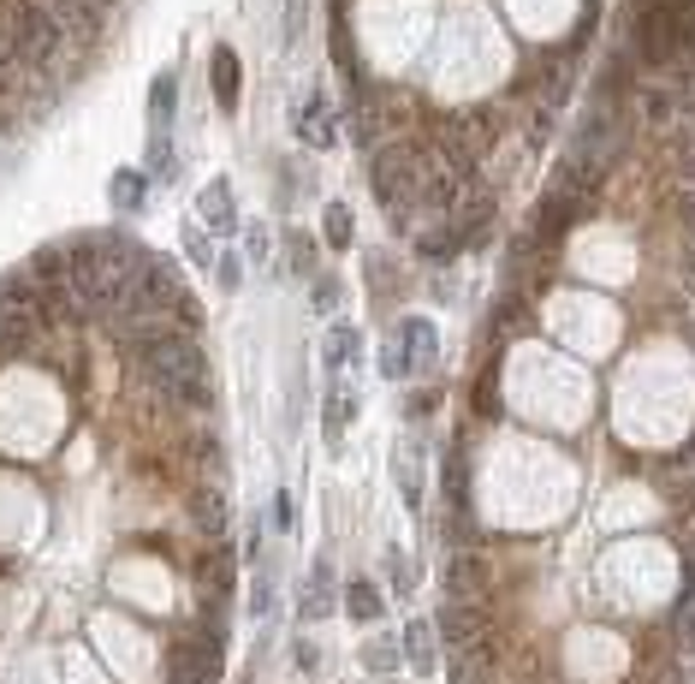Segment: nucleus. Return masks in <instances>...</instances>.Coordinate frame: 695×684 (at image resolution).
I'll return each mask as SVG.
<instances>
[{"label": "nucleus", "mask_w": 695, "mask_h": 684, "mask_svg": "<svg viewBox=\"0 0 695 684\" xmlns=\"http://www.w3.org/2000/svg\"><path fill=\"white\" fill-rule=\"evenodd\" d=\"M423 143H405V137H387L380 149H369V179H375V197L387 220L398 232H410L416 209H423Z\"/></svg>", "instance_id": "obj_1"}, {"label": "nucleus", "mask_w": 695, "mask_h": 684, "mask_svg": "<svg viewBox=\"0 0 695 684\" xmlns=\"http://www.w3.org/2000/svg\"><path fill=\"white\" fill-rule=\"evenodd\" d=\"M0 48H7V60L19 66V72H42V66L60 60L66 24L48 12V0H12V7L0 12Z\"/></svg>", "instance_id": "obj_2"}, {"label": "nucleus", "mask_w": 695, "mask_h": 684, "mask_svg": "<svg viewBox=\"0 0 695 684\" xmlns=\"http://www.w3.org/2000/svg\"><path fill=\"white\" fill-rule=\"evenodd\" d=\"M434 369H440V339H434V321L405 316L387 334V346H380V375L410 381V375H434Z\"/></svg>", "instance_id": "obj_3"}, {"label": "nucleus", "mask_w": 695, "mask_h": 684, "mask_svg": "<svg viewBox=\"0 0 695 684\" xmlns=\"http://www.w3.org/2000/svg\"><path fill=\"white\" fill-rule=\"evenodd\" d=\"M494 215H499V191L494 185H458V197H451V209H446V227L464 238V250H476V245H488V232H494Z\"/></svg>", "instance_id": "obj_4"}, {"label": "nucleus", "mask_w": 695, "mask_h": 684, "mask_svg": "<svg viewBox=\"0 0 695 684\" xmlns=\"http://www.w3.org/2000/svg\"><path fill=\"white\" fill-rule=\"evenodd\" d=\"M434 631H440V643L451 648V655H464V648L494 643V613H488V602H440Z\"/></svg>", "instance_id": "obj_5"}, {"label": "nucleus", "mask_w": 695, "mask_h": 684, "mask_svg": "<svg viewBox=\"0 0 695 684\" xmlns=\"http://www.w3.org/2000/svg\"><path fill=\"white\" fill-rule=\"evenodd\" d=\"M440 589H446V602H488L494 566L476 554V547H451V554H446V572H440Z\"/></svg>", "instance_id": "obj_6"}, {"label": "nucleus", "mask_w": 695, "mask_h": 684, "mask_svg": "<svg viewBox=\"0 0 695 684\" xmlns=\"http://www.w3.org/2000/svg\"><path fill=\"white\" fill-rule=\"evenodd\" d=\"M185 512H190V524H197L208 542H220L226 524H232V506H226V488L220 483H197V488L185 494Z\"/></svg>", "instance_id": "obj_7"}, {"label": "nucleus", "mask_w": 695, "mask_h": 684, "mask_svg": "<svg viewBox=\"0 0 695 684\" xmlns=\"http://www.w3.org/2000/svg\"><path fill=\"white\" fill-rule=\"evenodd\" d=\"M48 12L66 24V42H78V48L101 42V19H108V12H101L96 0H48Z\"/></svg>", "instance_id": "obj_8"}, {"label": "nucleus", "mask_w": 695, "mask_h": 684, "mask_svg": "<svg viewBox=\"0 0 695 684\" xmlns=\"http://www.w3.org/2000/svg\"><path fill=\"white\" fill-rule=\"evenodd\" d=\"M298 137L309 149H334L339 143V108H334V96H309L304 108H298Z\"/></svg>", "instance_id": "obj_9"}, {"label": "nucleus", "mask_w": 695, "mask_h": 684, "mask_svg": "<svg viewBox=\"0 0 695 684\" xmlns=\"http://www.w3.org/2000/svg\"><path fill=\"white\" fill-rule=\"evenodd\" d=\"M357 387L345 381V375H327V393H321V429L339 440V429H351V417H357Z\"/></svg>", "instance_id": "obj_10"}, {"label": "nucleus", "mask_w": 695, "mask_h": 684, "mask_svg": "<svg viewBox=\"0 0 695 684\" xmlns=\"http://www.w3.org/2000/svg\"><path fill=\"white\" fill-rule=\"evenodd\" d=\"M208 83H215V101H220V113H232L238 108V90H245V66H238V48H215V60H208Z\"/></svg>", "instance_id": "obj_11"}, {"label": "nucleus", "mask_w": 695, "mask_h": 684, "mask_svg": "<svg viewBox=\"0 0 695 684\" xmlns=\"http://www.w3.org/2000/svg\"><path fill=\"white\" fill-rule=\"evenodd\" d=\"M393 476H398L405 506L416 512V506H423V453H416V435H398L393 440Z\"/></svg>", "instance_id": "obj_12"}, {"label": "nucleus", "mask_w": 695, "mask_h": 684, "mask_svg": "<svg viewBox=\"0 0 695 684\" xmlns=\"http://www.w3.org/2000/svg\"><path fill=\"white\" fill-rule=\"evenodd\" d=\"M197 215H202L215 232H232V227H238V197H232V179H208V185H202V197H197Z\"/></svg>", "instance_id": "obj_13"}, {"label": "nucleus", "mask_w": 695, "mask_h": 684, "mask_svg": "<svg viewBox=\"0 0 695 684\" xmlns=\"http://www.w3.org/2000/svg\"><path fill=\"white\" fill-rule=\"evenodd\" d=\"M232 566H238V554H232V542L220 536V542L197 559V589H202V595H226V589H232Z\"/></svg>", "instance_id": "obj_14"}, {"label": "nucleus", "mask_w": 695, "mask_h": 684, "mask_svg": "<svg viewBox=\"0 0 695 684\" xmlns=\"http://www.w3.org/2000/svg\"><path fill=\"white\" fill-rule=\"evenodd\" d=\"M327 602H334V566H327V559H316V566H309V577H304V589H298V619L316 625L321 613H327Z\"/></svg>", "instance_id": "obj_15"}, {"label": "nucleus", "mask_w": 695, "mask_h": 684, "mask_svg": "<svg viewBox=\"0 0 695 684\" xmlns=\"http://www.w3.org/2000/svg\"><path fill=\"white\" fill-rule=\"evenodd\" d=\"M398 643H405V661L416 666V673H440V666H434L440 661V631H434V619H410Z\"/></svg>", "instance_id": "obj_16"}, {"label": "nucleus", "mask_w": 695, "mask_h": 684, "mask_svg": "<svg viewBox=\"0 0 695 684\" xmlns=\"http://www.w3.org/2000/svg\"><path fill=\"white\" fill-rule=\"evenodd\" d=\"M149 174H137V167H119V174L108 179V202H113V209L119 215H143L149 209Z\"/></svg>", "instance_id": "obj_17"}, {"label": "nucleus", "mask_w": 695, "mask_h": 684, "mask_svg": "<svg viewBox=\"0 0 695 684\" xmlns=\"http://www.w3.org/2000/svg\"><path fill=\"white\" fill-rule=\"evenodd\" d=\"M363 357V328H351V321H334L327 328V351H321V369L327 375H345Z\"/></svg>", "instance_id": "obj_18"}, {"label": "nucleus", "mask_w": 695, "mask_h": 684, "mask_svg": "<svg viewBox=\"0 0 695 684\" xmlns=\"http://www.w3.org/2000/svg\"><path fill=\"white\" fill-rule=\"evenodd\" d=\"M172 101H179V66H161L155 83H149V131L172 126Z\"/></svg>", "instance_id": "obj_19"}, {"label": "nucleus", "mask_w": 695, "mask_h": 684, "mask_svg": "<svg viewBox=\"0 0 695 684\" xmlns=\"http://www.w3.org/2000/svg\"><path fill=\"white\" fill-rule=\"evenodd\" d=\"M345 619H357V625H375V619H387V595H380L369 577H357V584H345Z\"/></svg>", "instance_id": "obj_20"}, {"label": "nucleus", "mask_w": 695, "mask_h": 684, "mask_svg": "<svg viewBox=\"0 0 695 684\" xmlns=\"http://www.w3.org/2000/svg\"><path fill=\"white\" fill-rule=\"evenodd\" d=\"M185 453H190V465H197L202 483H215V476H226V447H220V435L215 429H197L185 440Z\"/></svg>", "instance_id": "obj_21"}, {"label": "nucleus", "mask_w": 695, "mask_h": 684, "mask_svg": "<svg viewBox=\"0 0 695 684\" xmlns=\"http://www.w3.org/2000/svg\"><path fill=\"white\" fill-rule=\"evenodd\" d=\"M458 250H464V238L451 227H428L423 238H416V256H423V262H451Z\"/></svg>", "instance_id": "obj_22"}, {"label": "nucleus", "mask_w": 695, "mask_h": 684, "mask_svg": "<svg viewBox=\"0 0 695 684\" xmlns=\"http://www.w3.org/2000/svg\"><path fill=\"white\" fill-rule=\"evenodd\" d=\"M286 262H291V268H298V274H304V280H316V274H321V268H316V232L291 227V232H286Z\"/></svg>", "instance_id": "obj_23"}, {"label": "nucleus", "mask_w": 695, "mask_h": 684, "mask_svg": "<svg viewBox=\"0 0 695 684\" xmlns=\"http://www.w3.org/2000/svg\"><path fill=\"white\" fill-rule=\"evenodd\" d=\"M149 179H179V156H172V137L167 131H149Z\"/></svg>", "instance_id": "obj_24"}, {"label": "nucleus", "mask_w": 695, "mask_h": 684, "mask_svg": "<svg viewBox=\"0 0 695 684\" xmlns=\"http://www.w3.org/2000/svg\"><path fill=\"white\" fill-rule=\"evenodd\" d=\"M351 227H357V220H351L345 202H327V209H321V232H327V245H334V250L351 245Z\"/></svg>", "instance_id": "obj_25"}, {"label": "nucleus", "mask_w": 695, "mask_h": 684, "mask_svg": "<svg viewBox=\"0 0 695 684\" xmlns=\"http://www.w3.org/2000/svg\"><path fill=\"white\" fill-rule=\"evenodd\" d=\"M339 286H345L339 274H316V280H309V310H316V316H334L339 298H345Z\"/></svg>", "instance_id": "obj_26"}, {"label": "nucleus", "mask_w": 695, "mask_h": 684, "mask_svg": "<svg viewBox=\"0 0 695 684\" xmlns=\"http://www.w3.org/2000/svg\"><path fill=\"white\" fill-rule=\"evenodd\" d=\"M672 643L684 648V655L695 648V584L684 589V602H677V613H672Z\"/></svg>", "instance_id": "obj_27"}, {"label": "nucleus", "mask_w": 695, "mask_h": 684, "mask_svg": "<svg viewBox=\"0 0 695 684\" xmlns=\"http://www.w3.org/2000/svg\"><path fill=\"white\" fill-rule=\"evenodd\" d=\"M398 655H405V643H387V637H369V643H363V666H369V673H393Z\"/></svg>", "instance_id": "obj_28"}, {"label": "nucleus", "mask_w": 695, "mask_h": 684, "mask_svg": "<svg viewBox=\"0 0 695 684\" xmlns=\"http://www.w3.org/2000/svg\"><path fill=\"white\" fill-rule=\"evenodd\" d=\"M215 280H220V293H238V286H245V256H215Z\"/></svg>", "instance_id": "obj_29"}, {"label": "nucleus", "mask_w": 695, "mask_h": 684, "mask_svg": "<svg viewBox=\"0 0 695 684\" xmlns=\"http://www.w3.org/2000/svg\"><path fill=\"white\" fill-rule=\"evenodd\" d=\"M446 678H451V684H494V666H476V661H458V655H451Z\"/></svg>", "instance_id": "obj_30"}, {"label": "nucleus", "mask_w": 695, "mask_h": 684, "mask_svg": "<svg viewBox=\"0 0 695 684\" xmlns=\"http://www.w3.org/2000/svg\"><path fill=\"white\" fill-rule=\"evenodd\" d=\"M387 572H393V595H410V589H416V572H410V559L398 554V547L387 554Z\"/></svg>", "instance_id": "obj_31"}, {"label": "nucleus", "mask_w": 695, "mask_h": 684, "mask_svg": "<svg viewBox=\"0 0 695 684\" xmlns=\"http://www.w3.org/2000/svg\"><path fill=\"white\" fill-rule=\"evenodd\" d=\"M274 529H280V536H291V529H298V500H291L286 488L274 494Z\"/></svg>", "instance_id": "obj_32"}, {"label": "nucleus", "mask_w": 695, "mask_h": 684, "mask_svg": "<svg viewBox=\"0 0 695 684\" xmlns=\"http://www.w3.org/2000/svg\"><path fill=\"white\" fill-rule=\"evenodd\" d=\"M268 607H274V577H268V572H256V589H250V613H256V619H268Z\"/></svg>", "instance_id": "obj_33"}, {"label": "nucleus", "mask_w": 695, "mask_h": 684, "mask_svg": "<svg viewBox=\"0 0 695 684\" xmlns=\"http://www.w3.org/2000/svg\"><path fill=\"white\" fill-rule=\"evenodd\" d=\"M179 238H185V256H190V262H215V250H208V232H202V227H185Z\"/></svg>", "instance_id": "obj_34"}, {"label": "nucleus", "mask_w": 695, "mask_h": 684, "mask_svg": "<svg viewBox=\"0 0 695 684\" xmlns=\"http://www.w3.org/2000/svg\"><path fill=\"white\" fill-rule=\"evenodd\" d=\"M291 661H298V673H321V666H327V648L298 643V648H291Z\"/></svg>", "instance_id": "obj_35"}, {"label": "nucleus", "mask_w": 695, "mask_h": 684, "mask_svg": "<svg viewBox=\"0 0 695 684\" xmlns=\"http://www.w3.org/2000/svg\"><path fill=\"white\" fill-rule=\"evenodd\" d=\"M245 238H250V262H268V227H262V220H250V227H245Z\"/></svg>", "instance_id": "obj_36"}, {"label": "nucleus", "mask_w": 695, "mask_h": 684, "mask_svg": "<svg viewBox=\"0 0 695 684\" xmlns=\"http://www.w3.org/2000/svg\"><path fill=\"white\" fill-rule=\"evenodd\" d=\"M304 37V0H286V48H298Z\"/></svg>", "instance_id": "obj_37"}, {"label": "nucleus", "mask_w": 695, "mask_h": 684, "mask_svg": "<svg viewBox=\"0 0 695 684\" xmlns=\"http://www.w3.org/2000/svg\"><path fill=\"white\" fill-rule=\"evenodd\" d=\"M677 215H684V232L695 238V185H684V202H677Z\"/></svg>", "instance_id": "obj_38"}, {"label": "nucleus", "mask_w": 695, "mask_h": 684, "mask_svg": "<svg viewBox=\"0 0 695 684\" xmlns=\"http://www.w3.org/2000/svg\"><path fill=\"white\" fill-rule=\"evenodd\" d=\"M405 410H410V417H423V410H434V393H410V399H405Z\"/></svg>", "instance_id": "obj_39"}, {"label": "nucleus", "mask_w": 695, "mask_h": 684, "mask_svg": "<svg viewBox=\"0 0 695 684\" xmlns=\"http://www.w3.org/2000/svg\"><path fill=\"white\" fill-rule=\"evenodd\" d=\"M684 293L695 298V256H689V262H684Z\"/></svg>", "instance_id": "obj_40"}, {"label": "nucleus", "mask_w": 695, "mask_h": 684, "mask_svg": "<svg viewBox=\"0 0 695 684\" xmlns=\"http://www.w3.org/2000/svg\"><path fill=\"white\" fill-rule=\"evenodd\" d=\"M96 7H101V12H113V7H119V0H96Z\"/></svg>", "instance_id": "obj_41"}]
</instances>
